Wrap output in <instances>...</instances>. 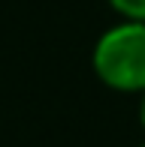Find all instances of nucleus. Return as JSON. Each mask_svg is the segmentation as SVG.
Masks as SVG:
<instances>
[{
  "instance_id": "1",
  "label": "nucleus",
  "mask_w": 145,
  "mask_h": 147,
  "mask_svg": "<svg viewBox=\"0 0 145 147\" xmlns=\"http://www.w3.org/2000/svg\"><path fill=\"white\" fill-rule=\"evenodd\" d=\"M94 72L106 87L121 93L145 90V21L109 27L94 45Z\"/></svg>"
},
{
  "instance_id": "2",
  "label": "nucleus",
  "mask_w": 145,
  "mask_h": 147,
  "mask_svg": "<svg viewBox=\"0 0 145 147\" xmlns=\"http://www.w3.org/2000/svg\"><path fill=\"white\" fill-rule=\"evenodd\" d=\"M109 6L127 21H145V0H109Z\"/></svg>"
},
{
  "instance_id": "3",
  "label": "nucleus",
  "mask_w": 145,
  "mask_h": 147,
  "mask_svg": "<svg viewBox=\"0 0 145 147\" xmlns=\"http://www.w3.org/2000/svg\"><path fill=\"white\" fill-rule=\"evenodd\" d=\"M139 120H142V126H145V90H142V105H139Z\"/></svg>"
},
{
  "instance_id": "4",
  "label": "nucleus",
  "mask_w": 145,
  "mask_h": 147,
  "mask_svg": "<svg viewBox=\"0 0 145 147\" xmlns=\"http://www.w3.org/2000/svg\"><path fill=\"white\" fill-rule=\"evenodd\" d=\"M142 147H145V144H142Z\"/></svg>"
}]
</instances>
